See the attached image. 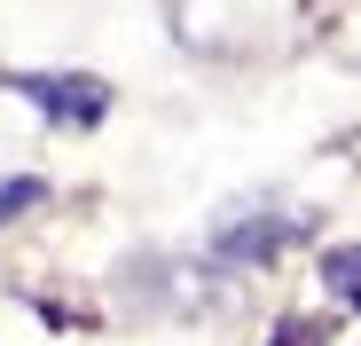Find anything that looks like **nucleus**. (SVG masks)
Listing matches in <instances>:
<instances>
[{"instance_id":"f257e3e1","label":"nucleus","mask_w":361,"mask_h":346,"mask_svg":"<svg viewBox=\"0 0 361 346\" xmlns=\"http://www.w3.org/2000/svg\"><path fill=\"white\" fill-rule=\"evenodd\" d=\"M16 95L24 102H39L47 119H71V126H87V119H102V79H47V71H24L16 79Z\"/></svg>"},{"instance_id":"f03ea898","label":"nucleus","mask_w":361,"mask_h":346,"mask_svg":"<svg viewBox=\"0 0 361 346\" xmlns=\"http://www.w3.org/2000/svg\"><path fill=\"white\" fill-rule=\"evenodd\" d=\"M322 275H330V292H338L345 307H361V244H338V252L322 260Z\"/></svg>"},{"instance_id":"7ed1b4c3","label":"nucleus","mask_w":361,"mask_h":346,"mask_svg":"<svg viewBox=\"0 0 361 346\" xmlns=\"http://www.w3.org/2000/svg\"><path fill=\"white\" fill-rule=\"evenodd\" d=\"M24 205H39V181H0V220H16Z\"/></svg>"},{"instance_id":"20e7f679","label":"nucleus","mask_w":361,"mask_h":346,"mask_svg":"<svg viewBox=\"0 0 361 346\" xmlns=\"http://www.w3.org/2000/svg\"><path fill=\"white\" fill-rule=\"evenodd\" d=\"M275 346H322V330H307V323H290V330H283Z\"/></svg>"}]
</instances>
